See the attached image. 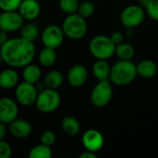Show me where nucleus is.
Masks as SVG:
<instances>
[{
	"label": "nucleus",
	"mask_w": 158,
	"mask_h": 158,
	"mask_svg": "<svg viewBox=\"0 0 158 158\" xmlns=\"http://www.w3.org/2000/svg\"><path fill=\"white\" fill-rule=\"evenodd\" d=\"M3 62L10 68H23L31 63L36 54L33 42L21 37L8 39L0 47Z\"/></svg>",
	"instance_id": "1"
},
{
	"label": "nucleus",
	"mask_w": 158,
	"mask_h": 158,
	"mask_svg": "<svg viewBox=\"0 0 158 158\" xmlns=\"http://www.w3.org/2000/svg\"><path fill=\"white\" fill-rule=\"evenodd\" d=\"M137 76L136 65L131 60H119L110 69L109 79L118 86L131 83Z\"/></svg>",
	"instance_id": "2"
},
{
	"label": "nucleus",
	"mask_w": 158,
	"mask_h": 158,
	"mask_svg": "<svg viewBox=\"0 0 158 158\" xmlns=\"http://www.w3.org/2000/svg\"><path fill=\"white\" fill-rule=\"evenodd\" d=\"M61 28L65 36L71 40H80L83 38L88 29L86 19L78 13L69 14L63 20Z\"/></svg>",
	"instance_id": "3"
},
{
	"label": "nucleus",
	"mask_w": 158,
	"mask_h": 158,
	"mask_svg": "<svg viewBox=\"0 0 158 158\" xmlns=\"http://www.w3.org/2000/svg\"><path fill=\"white\" fill-rule=\"evenodd\" d=\"M116 45L111 38L106 35H96L89 43V50L96 59L106 60L115 54Z\"/></svg>",
	"instance_id": "4"
},
{
	"label": "nucleus",
	"mask_w": 158,
	"mask_h": 158,
	"mask_svg": "<svg viewBox=\"0 0 158 158\" xmlns=\"http://www.w3.org/2000/svg\"><path fill=\"white\" fill-rule=\"evenodd\" d=\"M61 103V96L55 89L44 88L38 93L35 106L42 113H52L56 111Z\"/></svg>",
	"instance_id": "5"
},
{
	"label": "nucleus",
	"mask_w": 158,
	"mask_h": 158,
	"mask_svg": "<svg viewBox=\"0 0 158 158\" xmlns=\"http://www.w3.org/2000/svg\"><path fill=\"white\" fill-rule=\"evenodd\" d=\"M113 96V89L108 81H99L93 88L90 95L92 104L96 107H105L107 106Z\"/></svg>",
	"instance_id": "6"
},
{
	"label": "nucleus",
	"mask_w": 158,
	"mask_h": 158,
	"mask_svg": "<svg viewBox=\"0 0 158 158\" xmlns=\"http://www.w3.org/2000/svg\"><path fill=\"white\" fill-rule=\"evenodd\" d=\"M38 95V90L35 84L22 81L18 83L15 87V97L16 100L24 106H30L35 104Z\"/></svg>",
	"instance_id": "7"
},
{
	"label": "nucleus",
	"mask_w": 158,
	"mask_h": 158,
	"mask_svg": "<svg viewBox=\"0 0 158 158\" xmlns=\"http://www.w3.org/2000/svg\"><path fill=\"white\" fill-rule=\"evenodd\" d=\"M144 10L137 5H131L125 7L120 14L121 23L130 29L138 27L144 20Z\"/></svg>",
	"instance_id": "8"
},
{
	"label": "nucleus",
	"mask_w": 158,
	"mask_h": 158,
	"mask_svg": "<svg viewBox=\"0 0 158 158\" xmlns=\"http://www.w3.org/2000/svg\"><path fill=\"white\" fill-rule=\"evenodd\" d=\"M64 37L65 34L63 32L62 28L56 24H52L47 26L43 31L41 35V40L45 47L56 49L62 44L64 41Z\"/></svg>",
	"instance_id": "9"
},
{
	"label": "nucleus",
	"mask_w": 158,
	"mask_h": 158,
	"mask_svg": "<svg viewBox=\"0 0 158 158\" xmlns=\"http://www.w3.org/2000/svg\"><path fill=\"white\" fill-rule=\"evenodd\" d=\"M24 24V19L20 14L14 11H2L0 13V30L6 32L19 31Z\"/></svg>",
	"instance_id": "10"
},
{
	"label": "nucleus",
	"mask_w": 158,
	"mask_h": 158,
	"mask_svg": "<svg viewBox=\"0 0 158 158\" xmlns=\"http://www.w3.org/2000/svg\"><path fill=\"white\" fill-rule=\"evenodd\" d=\"M19 107L15 100L10 97L0 98V122L9 124L18 118Z\"/></svg>",
	"instance_id": "11"
},
{
	"label": "nucleus",
	"mask_w": 158,
	"mask_h": 158,
	"mask_svg": "<svg viewBox=\"0 0 158 158\" xmlns=\"http://www.w3.org/2000/svg\"><path fill=\"white\" fill-rule=\"evenodd\" d=\"M81 143L86 150L96 153L104 146L105 140L103 134L99 131L95 129H89L83 133Z\"/></svg>",
	"instance_id": "12"
},
{
	"label": "nucleus",
	"mask_w": 158,
	"mask_h": 158,
	"mask_svg": "<svg viewBox=\"0 0 158 158\" xmlns=\"http://www.w3.org/2000/svg\"><path fill=\"white\" fill-rule=\"evenodd\" d=\"M68 81L74 88L81 87L88 79V70L83 65H74L68 72Z\"/></svg>",
	"instance_id": "13"
},
{
	"label": "nucleus",
	"mask_w": 158,
	"mask_h": 158,
	"mask_svg": "<svg viewBox=\"0 0 158 158\" xmlns=\"http://www.w3.org/2000/svg\"><path fill=\"white\" fill-rule=\"evenodd\" d=\"M18 12L24 20H33L41 13V6L37 0H22Z\"/></svg>",
	"instance_id": "14"
},
{
	"label": "nucleus",
	"mask_w": 158,
	"mask_h": 158,
	"mask_svg": "<svg viewBox=\"0 0 158 158\" xmlns=\"http://www.w3.org/2000/svg\"><path fill=\"white\" fill-rule=\"evenodd\" d=\"M8 131L10 134L17 139H26L31 134L32 127L29 121L16 118L11 123H9Z\"/></svg>",
	"instance_id": "15"
},
{
	"label": "nucleus",
	"mask_w": 158,
	"mask_h": 158,
	"mask_svg": "<svg viewBox=\"0 0 158 158\" xmlns=\"http://www.w3.org/2000/svg\"><path fill=\"white\" fill-rule=\"evenodd\" d=\"M136 69L137 75L143 79H152L158 72L157 65L151 59H144L140 61L138 65H136Z\"/></svg>",
	"instance_id": "16"
},
{
	"label": "nucleus",
	"mask_w": 158,
	"mask_h": 158,
	"mask_svg": "<svg viewBox=\"0 0 158 158\" xmlns=\"http://www.w3.org/2000/svg\"><path fill=\"white\" fill-rule=\"evenodd\" d=\"M19 83V74L13 69H6L0 72V88L12 89Z\"/></svg>",
	"instance_id": "17"
},
{
	"label": "nucleus",
	"mask_w": 158,
	"mask_h": 158,
	"mask_svg": "<svg viewBox=\"0 0 158 158\" xmlns=\"http://www.w3.org/2000/svg\"><path fill=\"white\" fill-rule=\"evenodd\" d=\"M22 77H23L24 81L36 84L39 82L42 77V70L37 65L30 63L27 66L23 67Z\"/></svg>",
	"instance_id": "18"
},
{
	"label": "nucleus",
	"mask_w": 158,
	"mask_h": 158,
	"mask_svg": "<svg viewBox=\"0 0 158 158\" xmlns=\"http://www.w3.org/2000/svg\"><path fill=\"white\" fill-rule=\"evenodd\" d=\"M110 66L104 59H97L93 65V74L98 81H107L110 74Z\"/></svg>",
	"instance_id": "19"
},
{
	"label": "nucleus",
	"mask_w": 158,
	"mask_h": 158,
	"mask_svg": "<svg viewBox=\"0 0 158 158\" xmlns=\"http://www.w3.org/2000/svg\"><path fill=\"white\" fill-rule=\"evenodd\" d=\"M62 131L69 136H75L80 132L81 125L77 118L74 117H65L61 121Z\"/></svg>",
	"instance_id": "20"
},
{
	"label": "nucleus",
	"mask_w": 158,
	"mask_h": 158,
	"mask_svg": "<svg viewBox=\"0 0 158 158\" xmlns=\"http://www.w3.org/2000/svg\"><path fill=\"white\" fill-rule=\"evenodd\" d=\"M63 81H64V76L60 71L51 70L46 74L44 83L46 88L56 90L63 84Z\"/></svg>",
	"instance_id": "21"
},
{
	"label": "nucleus",
	"mask_w": 158,
	"mask_h": 158,
	"mask_svg": "<svg viewBox=\"0 0 158 158\" xmlns=\"http://www.w3.org/2000/svg\"><path fill=\"white\" fill-rule=\"evenodd\" d=\"M38 59H39L40 64L43 67H45V68L52 67L56 63V49L44 46V48H43L41 50V52L39 53Z\"/></svg>",
	"instance_id": "22"
},
{
	"label": "nucleus",
	"mask_w": 158,
	"mask_h": 158,
	"mask_svg": "<svg viewBox=\"0 0 158 158\" xmlns=\"http://www.w3.org/2000/svg\"><path fill=\"white\" fill-rule=\"evenodd\" d=\"M115 54L120 60H131L134 56L135 49L131 44L122 42L116 45Z\"/></svg>",
	"instance_id": "23"
},
{
	"label": "nucleus",
	"mask_w": 158,
	"mask_h": 158,
	"mask_svg": "<svg viewBox=\"0 0 158 158\" xmlns=\"http://www.w3.org/2000/svg\"><path fill=\"white\" fill-rule=\"evenodd\" d=\"M19 31H20L21 38L30 42H33V43L39 36V29L33 23H28L25 25L23 24Z\"/></svg>",
	"instance_id": "24"
},
{
	"label": "nucleus",
	"mask_w": 158,
	"mask_h": 158,
	"mask_svg": "<svg viewBox=\"0 0 158 158\" xmlns=\"http://www.w3.org/2000/svg\"><path fill=\"white\" fill-rule=\"evenodd\" d=\"M53 153L50 146L44 145L43 143L35 145L31 148L29 153L30 158H50L52 156Z\"/></svg>",
	"instance_id": "25"
},
{
	"label": "nucleus",
	"mask_w": 158,
	"mask_h": 158,
	"mask_svg": "<svg viewBox=\"0 0 158 158\" xmlns=\"http://www.w3.org/2000/svg\"><path fill=\"white\" fill-rule=\"evenodd\" d=\"M94 12H95V6L92 1H89V0L80 3L78 11H77V13L80 14L84 19H88L92 17L94 14Z\"/></svg>",
	"instance_id": "26"
},
{
	"label": "nucleus",
	"mask_w": 158,
	"mask_h": 158,
	"mask_svg": "<svg viewBox=\"0 0 158 158\" xmlns=\"http://www.w3.org/2000/svg\"><path fill=\"white\" fill-rule=\"evenodd\" d=\"M79 5V0H58V6L60 9L68 15L77 13Z\"/></svg>",
	"instance_id": "27"
},
{
	"label": "nucleus",
	"mask_w": 158,
	"mask_h": 158,
	"mask_svg": "<svg viewBox=\"0 0 158 158\" xmlns=\"http://www.w3.org/2000/svg\"><path fill=\"white\" fill-rule=\"evenodd\" d=\"M22 0H0V10L14 11L18 10Z\"/></svg>",
	"instance_id": "28"
},
{
	"label": "nucleus",
	"mask_w": 158,
	"mask_h": 158,
	"mask_svg": "<svg viewBox=\"0 0 158 158\" xmlns=\"http://www.w3.org/2000/svg\"><path fill=\"white\" fill-rule=\"evenodd\" d=\"M144 6L148 16L152 19L158 21V0H150Z\"/></svg>",
	"instance_id": "29"
},
{
	"label": "nucleus",
	"mask_w": 158,
	"mask_h": 158,
	"mask_svg": "<svg viewBox=\"0 0 158 158\" xmlns=\"http://www.w3.org/2000/svg\"><path fill=\"white\" fill-rule=\"evenodd\" d=\"M56 141V136L52 131H45L41 135V143L52 147Z\"/></svg>",
	"instance_id": "30"
},
{
	"label": "nucleus",
	"mask_w": 158,
	"mask_h": 158,
	"mask_svg": "<svg viewBox=\"0 0 158 158\" xmlns=\"http://www.w3.org/2000/svg\"><path fill=\"white\" fill-rule=\"evenodd\" d=\"M12 155V148L10 144L4 140L0 141V158H9Z\"/></svg>",
	"instance_id": "31"
},
{
	"label": "nucleus",
	"mask_w": 158,
	"mask_h": 158,
	"mask_svg": "<svg viewBox=\"0 0 158 158\" xmlns=\"http://www.w3.org/2000/svg\"><path fill=\"white\" fill-rule=\"evenodd\" d=\"M110 38H111L112 42L115 44V45H117V44H120V43L123 42L124 36H123V34H122L121 32L116 31V32H114V33L110 36Z\"/></svg>",
	"instance_id": "32"
},
{
	"label": "nucleus",
	"mask_w": 158,
	"mask_h": 158,
	"mask_svg": "<svg viewBox=\"0 0 158 158\" xmlns=\"http://www.w3.org/2000/svg\"><path fill=\"white\" fill-rule=\"evenodd\" d=\"M6 124L5 123H2L0 122V141L4 140L6 136V133H7V128L6 126Z\"/></svg>",
	"instance_id": "33"
},
{
	"label": "nucleus",
	"mask_w": 158,
	"mask_h": 158,
	"mask_svg": "<svg viewBox=\"0 0 158 158\" xmlns=\"http://www.w3.org/2000/svg\"><path fill=\"white\" fill-rule=\"evenodd\" d=\"M8 40V35H7V32L3 31V30H0V47L6 44V42Z\"/></svg>",
	"instance_id": "34"
},
{
	"label": "nucleus",
	"mask_w": 158,
	"mask_h": 158,
	"mask_svg": "<svg viewBox=\"0 0 158 158\" xmlns=\"http://www.w3.org/2000/svg\"><path fill=\"white\" fill-rule=\"evenodd\" d=\"M80 158H97V156L94 152L92 151H88L86 150L85 152H83L82 154L80 155Z\"/></svg>",
	"instance_id": "35"
},
{
	"label": "nucleus",
	"mask_w": 158,
	"mask_h": 158,
	"mask_svg": "<svg viewBox=\"0 0 158 158\" xmlns=\"http://www.w3.org/2000/svg\"><path fill=\"white\" fill-rule=\"evenodd\" d=\"M138 1H139V2H140V3H141L142 5L145 6V5H146V4H147V3H148V2H149L150 0H138Z\"/></svg>",
	"instance_id": "36"
},
{
	"label": "nucleus",
	"mask_w": 158,
	"mask_h": 158,
	"mask_svg": "<svg viewBox=\"0 0 158 158\" xmlns=\"http://www.w3.org/2000/svg\"><path fill=\"white\" fill-rule=\"evenodd\" d=\"M2 62H3V59H2V56H1V53H0V65H1Z\"/></svg>",
	"instance_id": "37"
},
{
	"label": "nucleus",
	"mask_w": 158,
	"mask_h": 158,
	"mask_svg": "<svg viewBox=\"0 0 158 158\" xmlns=\"http://www.w3.org/2000/svg\"><path fill=\"white\" fill-rule=\"evenodd\" d=\"M0 96H1V95H0ZM0 98H1V97H0Z\"/></svg>",
	"instance_id": "38"
}]
</instances>
